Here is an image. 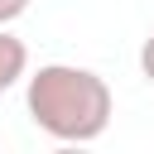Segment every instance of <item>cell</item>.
<instances>
[{"mask_svg": "<svg viewBox=\"0 0 154 154\" xmlns=\"http://www.w3.org/2000/svg\"><path fill=\"white\" fill-rule=\"evenodd\" d=\"M24 111L58 144H91L106 135L116 116V96H111V82L91 67L43 63L38 72L24 77Z\"/></svg>", "mask_w": 154, "mask_h": 154, "instance_id": "cell-1", "label": "cell"}, {"mask_svg": "<svg viewBox=\"0 0 154 154\" xmlns=\"http://www.w3.org/2000/svg\"><path fill=\"white\" fill-rule=\"evenodd\" d=\"M29 77V48H24V38H14L5 24H0V96L14 87V82H24Z\"/></svg>", "mask_w": 154, "mask_h": 154, "instance_id": "cell-2", "label": "cell"}, {"mask_svg": "<svg viewBox=\"0 0 154 154\" xmlns=\"http://www.w3.org/2000/svg\"><path fill=\"white\" fill-rule=\"evenodd\" d=\"M140 72H144V82H154V29H149V38L140 43Z\"/></svg>", "mask_w": 154, "mask_h": 154, "instance_id": "cell-3", "label": "cell"}, {"mask_svg": "<svg viewBox=\"0 0 154 154\" xmlns=\"http://www.w3.org/2000/svg\"><path fill=\"white\" fill-rule=\"evenodd\" d=\"M24 10H29V0H0V24H14Z\"/></svg>", "mask_w": 154, "mask_h": 154, "instance_id": "cell-4", "label": "cell"}]
</instances>
